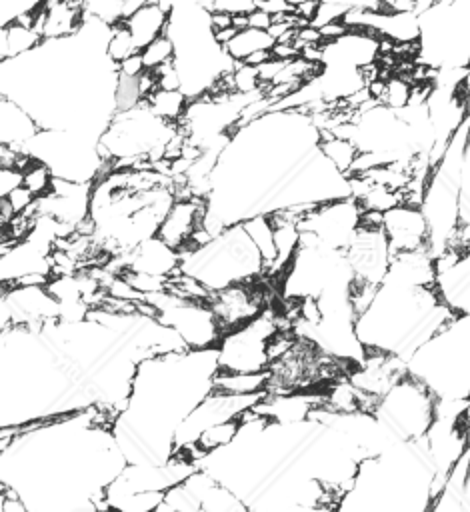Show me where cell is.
<instances>
[{
  "instance_id": "4dcf8cb0",
  "label": "cell",
  "mask_w": 470,
  "mask_h": 512,
  "mask_svg": "<svg viewBox=\"0 0 470 512\" xmlns=\"http://www.w3.org/2000/svg\"><path fill=\"white\" fill-rule=\"evenodd\" d=\"M44 0H0V24L8 26L28 12H36Z\"/></svg>"
},
{
  "instance_id": "e575fe53",
  "label": "cell",
  "mask_w": 470,
  "mask_h": 512,
  "mask_svg": "<svg viewBox=\"0 0 470 512\" xmlns=\"http://www.w3.org/2000/svg\"><path fill=\"white\" fill-rule=\"evenodd\" d=\"M22 186L20 168H0V198H6L10 192Z\"/></svg>"
},
{
  "instance_id": "7a4b0ae2",
  "label": "cell",
  "mask_w": 470,
  "mask_h": 512,
  "mask_svg": "<svg viewBox=\"0 0 470 512\" xmlns=\"http://www.w3.org/2000/svg\"><path fill=\"white\" fill-rule=\"evenodd\" d=\"M98 138L70 130H40L22 150L50 166L56 178L96 182L106 168Z\"/></svg>"
},
{
  "instance_id": "4fadbf2b",
  "label": "cell",
  "mask_w": 470,
  "mask_h": 512,
  "mask_svg": "<svg viewBox=\"0 0 470 512\" xmlns=\"http://www.w3.org/2000/svg\"><path fill=\"white\" fill-rule=\"evenodd\" d=\"M324 406V396L320 392H290L264 398L254 406L256 412L266 416L274 424H300L310 420L316 408Z\"/></svg>"
},
{
  "instance_id": "f35d334b",
  "label": "cell",
  "mask_w": 470,
  "mask_h": 512,
  "mask_svg": "<svg viewBox=\"0 0 470 512\" xmlns=\"http://www.w3.org/2000/svg\"><path fill=\"white\" fill-rule=\"evenodd\" d=\"M460 96L466 104V110L470 114V64L466 66V72H464V78H462V84H460Z\"/></svg>"
},
{
  "instance_id": "3957f363",
  "label": "cell",
  "mask_w": 470,
  "mask_h": 512,
  "mask_svg": "<svg viewBox=\"0 0 470 512\" xmlns=\"http://www.w3.org/2000/svg\"><path fill=\"white\" fill-rule=\"evenodd\" d=\"M436 396L416 378L406 374L392 390L380 398L374 418L394 442L422 438L434 420Z\"/></svg>"
},
{
  "instance_id": "ffe728a7",
  "label": "cell",
  "mask_w": 470,
  "mask_h": 512,
  "mask_svg": "<svg viewBox=\"0 0 470 512\" xmlns=\"http://www.w3.org/2000/svg\"><path fill=\"white\" fill-rule=\"evenodd\" d=\"M318 152L324 156V160H328L340 174L350 178L352 166L360 154L358 146L354 144V140L350 138H342L330 132H320V140H318Z\"/></svg>"
},
{
  "instance_id": "e0dca14e",
  "label": "cell",
  "mask_w": 470,
  "mask_h": 512,
  "mask_svg": "<svg viewBox=\"0 0 470 512\" xmlns=\"http://www.w3.org/2000/svg\"><path fill=\"white\" fill-rule=\"evenodd\" d=\"M242 228L262 258L264 276H270V272L274 270V264H276L274 226H272L270 214H256V216L244 220Z\"/></svg>"
},
{
  "instance_id": "7402d4cb",
  "label": "cell",
  "mask_w": 470,
  "mask_h": 512,
  "mask_svg": "<svg viewBox=\"0 0 470 512\" xmlns=\"http://www.w3.org/2000/svg\"><path fill=\"white\" fill-rule=\"evenodd\" d=\"M268 370L258 374H236L218 370L212 376V390L220 394H262L266 390Z\"/></svg>"
},
{
  "instance_id": "7c38bea8",
  "label": "cell",
  "mask_w": 470,
  "mask_h": 512,
  "mask_svg": "<svg viewBox=\"0 0 470 512\" xmlns=\"http://www.w3.org/2000/svg\"><path fill=\"white\" fill-rule=\"evenodd\" d=\"M380 38L382 36L368 32V30H348L338 40L324 44L322 64L336 62V64H346V66L362 70L374 62H378Z\"/></svg>"
},
{
  "instance_id": "ac0fdd59",
  "label": "cell",
  "mask_w": 470,
  "mask_h": 512,
  "mask_svg": "<svg viewBox=\"0 0 470 512\" xmlns=\"http://www.w3.org/2000/svg\"><path fill=\"white\" fill-rule=\"evenodd\" d=\"M40 44H42V36L32 26L12 22V24L0 28V58H2V62L20 58V56L36 50Z\"/></svg>"
},
{
  "instance_id": "f546056e",
  "label": "cell",
  "mask_w": 470,
  "mask_h": 512,
  "mask_svg": "<svg viewBox=\"0 0 470 512\" xmlns=\"http://www.w3.org/2000/svg\"><path fill=\"white\" fill-rule=\"evenodd\" d=\"M228 82L232 92L236 94H258L262 92V82L258 76V68L246 62H236L234 70L228 74Z\"/></svg>"
},
{
  "instance_id": "603a6c76",
  "label": "cell",
  "mask_w": 470,
  "mask_h": 512,
  "mask_svg": "<svg viewBox=\"0 0 470 512\" xmlns=\"http://www.w3.org/2000/svg\"><path fill=\"white\" fill-rule=\"evenodd\" d=\"M272 46H274V38L268 34V30L244 28L236 32V36L222 48L234 62H246L254 52L272 50Z\"/></svg>"
},
{
  "instance_id": "d4e9b609",
  "label": "cell",
  "mask_w": 470,
  "mask_h": 512,
  "mask_svg": "<svg viewBox=\"0 0 470 512\" xmlns=\"http://www.w3.org/2000/svg\"><path fill=\"white\" fill-rule=\"evenodd\" d=\"M20 170H22V186L28 188L36 198H42L52 190L56 176L50 170V166L44 164L42 160H36L30 156V160Z\"/></svg>"
},
{
  "instance_id": "4316f807",
  "label": "cell",
  "mask_w": 470,
  "mask_h": 512,
  "mask_svg": "<svg viewBox=\"0 0 470 512\" xmlns=\"http://www.w3.org/2000/svg\"><path fill=\"white\" fill-rule=\"evenodd\" d=\"M164 494L166 492H160V490L132 492L128 496H122L110 502V508L118 512H156L158 506L164 502Z\"/></svg>"
},
{
  "instance_id": "1f68e13d",
  "label": "cell",
  "mask_w": 470,
  "mask_h": 512,
  "mask_svg": "<svg viewBox=\"0 0 470 512\" xmlns=\"http://www.w3.org/2000/svg\"><path fill=\"white\" fill-rule=\"evenodd\" d=\"M6 200H8V204L12 206L14 214H24V212L32 210L34 204H36V196H34L28 188H24V186H20V188H16L14 192H10V194L6 196Z\"/></svg>"
},
{
  "instance_id": "5b68a950",
  "label": "cell",
  "mask_w": 470,
  "mask_h": 512,
  "mask_svg": "<svg viewBox=\"0 0 470 512\" xmlns=\"http://www.w3.org/2000/svg\"><path fill=\"white\" fill-rule=\"evenodd\" d=\"M144 300L156 310V320L172 328L190 350L216 348L222 340L220 326L208 302L182 300L168 290L148 294Z\"/></svg>"
},
{
  "instance_id": "d590c367",
  "label": "cell",
  "mask_w": 470,
  "mask_h": 512,
  "mask_svg": "<svg viewBox=\"0 0 470 512\" xmlns=\"http://www.w3.org/2000/svg\"><path fill=\"white\" fill-rule=\"evenodd\" d=\"M116 70H118L120 78H140L146 72V66L142 62V56L134 54V56L122 60L120 64H116Z\"/></svg>"
},
{
  "instance_id": "ba28073f",
  "label": "cell",
  "mask_w": 470,
  "mask_h": 512,
  "mask_svg": "<svg viewBox=\"0 0 470 512\" xmlns=\"http://www.w3.org/2000/svg\"><path fill=\"white\" fill-rule=\"evenodd\" d=\"M346 260L354 280L380 286L390 270L392 252L382 228H358L354 240L346 248Z\"/></svg>"
},
{
  "instance_id": "2e32d148",
  "label": "cell",
  "mask_w": 470,
  "mask_h": 512,
  "mask_svg": "<svg viewBox=\"0 0 470 512\" xmlns=\"http://www.w3.org/2000/svg\"><path fill=\"white\" fill-rule=\"evenodd\" d=\"M124 24L128 26L134 44L138 50L146 48L152 40H156L158 36H162L168 28V12L158 4H148L140 10H136L134 14H130Z\"/></svg>"
},
{
  "instance_id": "d6a6232c",
  "label": "cell",
  "mask_w": 470,
  "mask_h": 512,
  "mask_svg": "<svg viewBox=\"0 0 470 512\" xmlns=\"http://www.w3.org/2000/svg\"><path fill=\"white\" fill-rule=\"evenodd\" d=\"M156 74V82L158 88L162 90H180V74L174 62H168L164 66H160L158 70H152Z\"/></svg>"
},
{
  "instance_id": "74e56055",
  "label": "cell",
  "mask_w": 470,
  "mask_h": 512,
  "mask_svg": "<svg viewBox=\"0 0 470 512\" xmlns=\"http://www.w3.org/2000/svg\"><path fill=\"white\" fill-rule=\"evenodd\" d=\"M210 26H212V32H220V30H226V28H232V16L226 14V12H210Z\"/></svg>"
},
{
  "instance_id": "6da1fadb",
  "label": "cell",
  "mask_w": 470,
  "mask_h": 512,
  "mask_svg": "<svg viewBox=\"0 0 470 512\" xmlns=\"http://www.w3.org/2000/svg\"><path fill=\"white\" fill-rule=\"evenodd\" d=\"M180 258V272L196 278L210 292L264 278L262 258L242 224L228 226L204 246L182 252Z\"/></svg>"
},
{
  "instance_id": "5bb4252c",
  "label": "cell",
  "mask_w": 470,
  "mask_h": 512,
  "mask_svg": "<svg viewBox=\"0 0 470 512\" xmlns=\"http://www.w3.org/2000/svg\"><path fill=\"white\" fill-rule=\"evenodd\" d=\"M124 260V270L146 272L160 278H172L180 272V252L170 248L158 236L142 242L128 254H120Z\"/></svg>"
},
{
  "instance_id": "30bf717a",
  "label": "cell",
  "mask_w": 470,
  "mask_h": 512,
  "mask_svg": "<svg viewBox=\"0 0 470 512\" xmlns=\"http://www.w3.org/2000/svg\"><path fill=\"white\" fill-rule=\"evenodd\" d=\"M382 232L392 256L428 250V224L420 208L400 204L384 214Z\"/></svg>"
},
{
  "instance_id": "8fae6325",
  "label": "cell",
  "mask_w": 470,
  "mask_h": 512,
  "mask_svg": "<svg viewBox=\"0 0 470 512\" xmlns=\"http://www.w3.org/2000/svg\"><path fill=\"white\" fill-rule=\"evenodd\" d=\"M204 214L206 198L176 200L158 228V238L178 252L184 250L190 244L194 232L202 226Z\"/></svg>"
},
{
  "instance_id": "8992f818",
  "label": "cell",
  "mask_w": 470,
  "mask_h": 512,
  "mask_svg": "<svg viewBox=\"0 0 470 512\" xmlns=\"http://www.w3.org/2000/svg\"><path fill=\"white\" fill-rule=\"evenodd\" d=\"M360 212L352 196L324 202L300 222V230L314 236L324 248L346 252L360 228Z\"/></svg>"
},
{
  "instance_id": "f1b7e54d",
  "label": "cell",
  "mask_w": 470,
  "mask_h": 512,
  "mask_svg": "<svg viewBox=\"0 0 470 512\" xmlns=\"http://www.w3.org/2000/svg\"><path fill=\"white\" fill-rule=\"evenodd\" d=\"M84 18L100 20L114 26L124 20V0H80Z\"/></svg>"
},
{
  "instance_id": "9a60e30c",
  "label": "cell",
  "mask_w": 470,
  "mask_h": 512,
  "mask_svg": "<svg viewBox=\"0 0 470 512\" xmlns=\"http://www.w3.org/2000/svg\"><path fill=\"white\" fill-rule=\"evenodd\" d=\"M40 126L36 120L16 102L2 98L0 102V140L4 146L24 148L36 134Z\"/></svg>"
},
{
  "instance_id": "d6986e66",
  "label": "cell",
  "mask_w": 470,
  "mask_h": 512,
  "mask_svg": "<svg viewBox=\"0 0 470 512\" xmlns=\"http://www.w3.org/2000/svg\"><path fill=\"white\" fill-rule=\"evenodd\" d=\"M238 428H240V420L238 418H232V420H226V422H218L210 428H206L198 440L188 446L190 450V458L194 464H198L204 456L228 446L234 442V438L238 436Z\"/></svg>"
},
{
  "instance_id": "52a82bcc",
  "label": "cell",
  "mask_w": 470,
  "mask_h": 512,
  "mask_svg": "<svg viewBox=\"0 0 470 512\" xmlns=\"http://www.w3.org/2000/svg\"><path fill=\"white\" fill-rule=\"evenodd\" d=\"M208 306L212 308L224 336L252 322L268 308L266 290L262 286V280L232 284L228 288L212 292Z\"/></svg>"
},
{
  "instance_id": "ab89813d",
  "label": "cell",
  "mask_w": 470,
  "mask_h": 512,
  "mask_svg": "<svg viewBox=\"0 0 470 512\" xmlns=\"http://www.w3.org/2000/svg\"><path fill=\"white\" fill-rule=\"evenodd\" d=\"M14 216H16V214H14L12 206L8 204V200H6V198H0V226H2V228L8 226Z\"/></svg>"
},
{
  "instance_id": "60d3db41",
  "label": "cell",
  "mask_w": 470,
  "mask_h": 512,
  "mask_svg": "<svg viewBox=\"0 0 470 512\" xmlns=\"http://www.w3.org/2000/svg\"><path fill=\"white\" fill-rule=\"evenodd\" d=\"M462 426H464V432H466V438H468V444H470V396L466 400V408H464V414H462Z\"/></svg>"
},
{
  "instance_id": "484cf974",
  "label": "cell",
  "mask_w": 470,
  "mask_h": 512,
  "mask_svg": "<svg viewBox=\"0 0 470 512\" xmlns=\"http://www.w3.org/2000/svg\"><path fill=\"white\" fill-rule=\"evenodd\" d=\"M134 54H140V50L136 48L134 38H132L128 26L122 20V22H118L110 28V36H108V42H106V56L114 64H120L122 60L130 58Z\"/></svg>"
},
{
  "instance_id": "83f0119b",
  "label": "cell",
  "mask_w": 470,
  "mask_h": 512,
  "mask_svg": "<svg viewBox=\"0 0 470 512\" xmlns=\"http://www.w3.org/2000/svg\"><path fill=\"white\" fill-rule=\"evenodd\" d=\"M140 56H142V62H144L146 70H158L160 66L168 64V62H174L176 46H174L172 38L164 32L162 36L152 40L146 48H142Z\"/></svg>"
},
{
  "instance_id": "9c48e42d",
  "label": "cell",
  "mask_w": 470,
  "mask_h": 512,
  "mask_svg": "<svg viewBox=\"0 0 470 512\" xmlns=\"http://www.w3.org/2000/svg\"><path fill=\"white\" fill-rule=\"evenodd\" d=\"M94 182H70L56 178L52 190L36 198V214L50 216L70 228H78L84 220L90 218V198Z\"/></svg>"
},
{
  "instance_id": "cb8c5ba5",
  "label": "cell",
  "mask_w": 470,
  "mask_h": 512,
  "mask_svg": "<svg viewBox=\"0 0 470 512\" xmlns=\"http://www.w3.org/2000/svg\"><path fill=\"white\" fill-rule=\"evenodd\" d=\"M412 88H414V82L410 78L392 72L390 76L384 78V86H382L378 104L392 112H400L410 104Z\"/></svg>"
},
{
  "instance_id": "8d00e7d4",
  "label": "cell",
  "mask_w": 470,
  "mask_h": 512,
  "mask_svg": "<svg viewBox=\"0 0 470 512\" xmlns=\"http://www.w3.org/2000/svg\"><path fill=\"white\" fill-rule=\"evenodd\" d=\"M272 20H274V18H272L268 12H264V10L256 8V10H252V12L248 14V28L268 30V28L272 26Z\"/></svg>"
},
{
  "instance_id": "44dd1931",
  "label": "cell",
  "mask_w": 470,
  "mask_h": 512,
  "mask_svg": "<svg viewBox=\"0 0 470 512\" xmlns=\"http://www.w3.org/2000/svg\"><path fill=\"white\" fill-rule=\"evenodd\" d=\"M144 104L148 106V110L158 116L160 120L178 126L188 110L190 98L182 92V90H162L156 88L146 100Z\"/></svg>"
},
{
  "instance_id": "277c9868",
  "label": "cell",
  "mask_w": 470,
  "mask_h": 512,
  "mask_svg": "<svg viewBox=\"0 0 470 512\" xmlns=\"http://www.w3.org/2000/svg\"><path fill=\"white\" fill-rule=\"evenodd\" d=\"M284 328L280 312L266 308L252 322L222 336L218 342V370L236 374H258L268 370V342Z\"/></svg>"
},
{
  "instance_id": "836d02e7",
  "label": "cell",
  "mask_w": 470,
  "mask_h": 512,
  "mask_svg": "<svg viewBox=\"0 0 470 512\" xmlns=\"http://www.w3.org/2000/svg\"><path fill=\"white\" fill-rule=\"evenodd\" d=\"M256 2H258V0H214V10L226 12V14H230V16L250 14L252 10H256ZM214 10H212V12H214Z\"/></svg>"
}]
</instances>
